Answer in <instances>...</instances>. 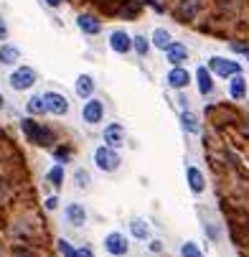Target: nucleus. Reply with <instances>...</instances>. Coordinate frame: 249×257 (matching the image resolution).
<instances>
[{
    "mask_svg": "<svg viewBox=\"0 0 249 257\" xmlns=\"http://www.w3.org/2000/svg\"><path fill=\"white\" fill-rule=\"evenodd\" d=\"M36 84V71L31 69V66H21V69H16L13 74H11V87L13 89H31Z\"/></svg>",
    "mask_w": 249,
    "mask_h": 257,
    "instance_id": "5",
    "label": "nucleus"
},
{
    "mask_svg": "<svg viewBox=\"0 0 249 257\" xmlns=\"http://www.w3.org/2000/svg\"><path fill=\"white\" fill-rule=\"evenodd\" d=\"M77 186H79V189L89 186V173H87V171H77Z\"/></svg>",
    "mask_w": 249,
    "mask_h": 257,
    "instance_id": "28",
    "label": "nucleus"
},
{
    "mask_svg": "<svg viewBox=\"0 0 249 257\" xmlns=\"http://www.w3.org/2000/svg\"><path fill=\"white\" fill-rule=\"evenodd\" d=\"M196 79H198V92H201V94H208V92L213 89L211 71H208L206 66H198V71H196Z\"/></svg>",
    "mask_w": 249,
    "mask_h": 257,
    "instance_id": "17",
    "label": "nucleus"
},
{
    "mask_svg": "<svg viewBox=\"0 0 249 257\" xmlns=\"http://www.w3.org/2000/svg\"><path fill=\"white\" fill-rule=\"evenodd\" d=\"M18 59H21V51L16 46H11V44L0 46V64H3V66H13Z\"/></svg>",
    "mask_w": 249,
    "mask_h": 257,
    "instance_id": "16",
    "label": "nucleus"
},
{
    "mask_svg": "<svg viewBox=\"0 0 249 257\" xmlns=\"http://www.w3.org/2000/svg\"><path fill=\"white\" fill-rule=\"evenodd\" d=\"M8 39V26H6V21L0 18V41H6Z\"/></svg>",
    "mask_w": 249,
    "mask_h": 257,
    "instance_id": "30",
    "label": "nucleus"
},
{
    "mask_svg": "<svg viewBox=\"0 0 249 257\" xmlns=\"http://www.w3.org/2000/svg\"><path fill=\"white\" fill-rule=\"evenodd\" d=\"M77 257H94V252L89 247H82V249H77Z\"/></svg>",
    "mask_w": 249,
    "mask_h": 257,
    "instance_id": "31",
    "label": "nucleus"
},
{
    "mask_svg": "<svg viewBox=\"0 0 249 257\" xmlns=\"http://www.w3.org/2000/svg\"><path fill=\"white\" fill-rule=\"evenodd\" d=\"M104 249L110 252V254H115V257H122V254H127V239H125V234H120V232H112V234H107L104 237Z\"/></svg>",
    "mask_w": 249,
    "mask_h": 257,
    "instance_id": "6",
    "label": "nucleus"
},
{
    "mask_svg": "<svg viewBox=\"0 0 249 257\" xmlns=\"http://www.w3.org/2000/svg\"><path fill=\"white\" fill-rule=\"evenodd\" d=\"M59 252H61L64 257H77V249L71 247L66 239H59Z\"/></svg>",
    "mask_w": 249,
    "mask_h": 257,
    "instance_id": "27",
    "label": "nucleus"
},
{
    "mask_svg": "<svg viewBox=\"0 0 249 257\" xmlns=\"http://www.w3.org/2000/svg\"><path fill=\"white\" fill-rule=\"evenodd\" d=\"M77 26H79V31L87 33V36H97V33L102 31L99 21H94L92 16H79V18H77Z\"/></svg>",
    "mask_w": 249,
    "mask_h": 257,
    "instance_id": "15",
    "label": "nucleus"
},
{
    "mask_svg": "<svg viewBox=\"0 0 249 257\" xmlns=\"http://www.w3.org/2000/svg\"><path fill=\"white\" fill-rule=\"evenodd\" d=\"M102 117H104V104H102V99L89 97V99L84 102V107H82V120H84L87 125H97V122H102Z\"/></svg>",
    "mask_w": 249,
    "mask_h": 257,
    "instance_id": "3",
    "label": "nucleus"
},
{
    "mask_svg": "<svg viewBox=\"0 0 249 257\" xmlns=\"http://www.w3.org/2000/svg\"><path fill=\"white\" fill-rule=\"evenodd\" d=\"M54 156H56V161H64V163H66L71 153H69V151H64V148H56V151H54Z\"/></svg>",
    "mask_w": 249,
    "mask_h": 257,
    "instance_id": "29",
    "label": "nucleus"
},
{
    "mask_svg": "<svg viewBox=\"0 0 249 257\" xmlns=\"http://www.w3.org/2000/svg\"><path fill=\"white\" fill-rule=\"evenodd\" d=\"M196 11H198V3H196V0H183L181 13H183L186 18H193V16H196Z\"/></svg>",
    "mask_w": 249,
    "mask_h": 257,
    "instance_id": "26",
    "label": "nucleus"
},
{
    "mask_svg": "<svg viewBox=\"0 0 249 257\" xmlns=\"http://www.w3.org/2000/svg\"><path fill=\"white\" fill-rule=\"evenodd\" d=\"M150 249H153V252H160V249H163V244H160L158 239H153V242H150Z\"/></svg>",
    "mask_w": 249,
    "mask_h": 257,
    "instance_id": "33",
    "label": "nucleus"
},
{
    "mask_svg": "<svg viewBox=\"0 0 249 257\" xmlns=\"http://www.w3.org/2000/svg\"><path fill=\"white\" fill-rule=\"evenodd\" d=\"M46 102H49V112H54V115H59V117L69 112V102H66V97L59 94V92H46Z\"/></svg>",
    "mask_w": 249,
    "mask_h": 257,
    "instance_id": "10",
    "label": "nucleus"
},
{
    "mask_svg": "<svg viewBox=\"0 0 249 257\" xmlns=\"http://www.w3.org/2000/svg\"><path fill=\"white\" fill-rule=\"evenodd\" d=\"M229 94H231L234 99H241V97L246 94V79H244L241 74H234V77H231V82H229Z\"/></svg>",
    "mask_w": 249,
    "mask_h": 257,
    "instance_id": "19",
    "label": "nucleus"
},
{
    "mask_svg": "<svg viewBox=\"0 0 249 257\" xmlns=\"http://www.w3.org/2000/svg\"><path fill=\"white\" fill-rule=\"evenodd\" d=\"M46 6H51V8H59V6H61V0H46Z\"/></svg>",
    "mask_w": 249,
    "mask_h": 257,
    "instance_id": "34",
    "label": "nucleus"
},
{
    "mask_svg": "<svg viewBox=\"0 0 249 257\" xmlns=\"http://www.w3.org/2000/svg\"><path fill=\"white\" fill-rule=\"evenodd\" d=\"M64 214H66V219H69V224H74V227H82V224L87 222V211H84L82 204H66Z\"/></svg>",
    "mask_w": 249,
    "mask_h": 257,
    "instance_id": "11",
    "label": "nucleus"
},
{
    "mask_svg": "<svg viewBox=\"0 0 249 257\" xmlns=\"http://www.w3.org/2000/svg\"><path fill=\"white\" fill-rule=\"evenodd\" d=\"M94 163H97V168L99 171H104V173H112V171H117L120 168V153H117V148H112V145H99V148L94 151Z\"/></svg>",
    "mask_w": 249,
    "mask_h": 257,
    "instance_id": "2",
    "label": "nucleus"
},
{
    "mask_svg": "<svg viewBox=\"0 0 249 257\" xmlns=\"http://www.w3.org/2000/svg\"><path fill=\"white\" fill-rule=\"evenodd\" d=\"M153 44H155L158 49L165 51V49L173 44V41H170V33H168L165 28H155V33H153Z\"/></svg>",
    "mask_w": 249,
    "mask_h": 257,
    "instance_id": "20",
    "label": "nucleus"
},
{
    "mask_svg": "<svg viewBox=\"0 0 249 257\" xmlns=\"http://www.w3.org/2000/svg\"><path fill=\"white\" fill-rule=\"evenodd\" d=\"M181 122H183V127H186L188 133H198V130H201V127H198V117H196L193 112H188V109L181 115Z\"/></svg>",
    "mask_w": 249,
    "mask_h": 257,
    "instance_id": "22",
    "label": "nucleus"
},
{
    "mask_svg": "<svg viewBox=\"0 0 249 257\" xmlns=\"http://www.w3.org/2000/svg\"><path fill=\"white\" fill-rule=\"evenodd\" d=\"M56 204H59V201H56V196H49V199H46V209H49V211H54V209H56Z\"/></svg>",
    "mask_w": 249,
    "mask_h": 257,
    "instance_id": "32",
    "label": "nucleus"
},
{
    "mask_svg": "<svg viewBox=\"0 0 249 257\" xmlns=\"http://www.w3.org/2000/svg\"><path fill=\"white\" fill-rule=\"evenodd\" d=\"M186 178H188V186H191V191H193V194H201V191L206 189V181H203V173H201L198 168L188 166V168H186Z\"/></svg>",
    "mask_w": 249,
    "mask_h": 257,
    "instance_id": "13",
    "label": "nucleus"
},
{
    "mask_svg": "<svg viewBox=\"0 0 249 257\" xmlns=\"http://www.w3.org/2000/svg\"><path fill=\"white\" fill-rule=\"evenodd\" d=\"M3 104H6V99H3V94H0V109H3Z\"/></svg>",
    "mask_w": 249,
    "mask_h": 257,
    "instance_id": "35",
    "label": "nucleus"
},
{
    "mask_svg": "<svg viewBox=\"0 0 249 257\" xmlns=\"http://www.w3.org/2000/svg\"><path fill=\"white\" fill-rule=\"evenodd\" d=\"M181 257H203V252H201L193 242H186V244L181 247Z\"/></svg>",
    "mask_w": 249,
    "mask_h": 257,
    "instance_id": "25",
    "label": "nucleus"
},
{
    "mask_svg": "<svg viewBox=\"0 0 249 257\" xmlns=\"http://www.w3.org/2000/svg\"><path fill=\"white\" fill-rule=\"evenodd\" d=\"M110 46H112L115 54H127L130 49H135V46H132V39H130L125 31H115V33L110 36Z\"/></svg>",
    "mask_w": 249,
    "mask_h": 257,
    "instance_id": "9",
    "label": "nucleus"
},
{
    "mask_svg": "<svg viewBox=\"0 0 249 257\" xmlns=\"http://www.w3.org/2000/svg\"><path fill=\"white\" fill-rule=\"evenodd\" d=\"M21 130H23V135H26L31 143H36V145H51V143H54V133H51L49 127H44L41 122L31 120V117L21 120Z\"/></svg>",
    "mask_w": 249,
    "mask_h": 257,
    "instance_id": "1",
    "label": "nucleus"
},
{
    "mask_svg": "<svg viewBox=\"0 0 249 257\" xmlns=\"http://www.w3.org/2000/svg\"><path fill=\"white\" fill-rule=\"evenodd\" d=\"M46 178H49L51 186H61V183H64V166H54V168L46 173Z\"/></svg>",
    "mask_w": 249,
    "mask_h": 257,
    "instance_id": "23",
    "label": "nucleus"
},
{
    "mask_svg": "<svg viewBox=\"0 0 249 257\" xmlns=\"http://www.w3.org/2000/svg\"><path fill=\"white\" fill-rule=\"evenodd\" d=\"M208 69L219 77H234V74H241V66L236 61H229V59H221V56H213L208 59Z\"/></svg>",
    "mask_w": 249,
    "mask_h": 257,
    "instance_id": "4",
    "label": "nucleus"
},
{
    "mask_svg": "<svg viewBox=\"0 0 249 257\" xmlns=\"http://www.w3.org/2000/svg\"><path fill=\"white\" fill-rule=\"evenodd\" d=\"M132 46H135V51H137L140 56H145V54L150 51V41L145 39V36H135V39H132Z\"/></svg>",
    "mask_w": 249,
    "mask_h": 257,
    "instance_id": "24",
    "label": "nucleus"
},
{
    "mask_svg": "<svg viewBox=\"0 0 249 257\" xmlns=\"http://www.w3.org/2000/svg\"><path fill=\"white\" fill-rule=\"evenodd\" d=\"M130 232H132L137 239H145V237L150 234V227L142 222V219H132V222H130Z\"/></svg>",
    "mask_w": 249,
    "mask_h": 257,
    "instance_id": "21",
    "label": "nucleus"
},
{
    "mask_svg": "<svg viewBox=\"0 0 249 257\" xmlns=\"http://www.w3.org/2000/svg\"><path fill=\"white\" fill-rule=\"evenodd\" d=\"M74 89H77V94H79L82 99H89V97H92V92H94V82H92V77L82 74V77L77 79Z\"/></svg>",
    "mask_w": 249,
    "mask_h": 257,
    "instance_id": "18",
    "label": "nucleus"
},
{
    "mask_svg": "<svg viewBox=\"0 0 249 257\" xmlns=\"http://www.w3.org/2000/svg\"><path fill=\"white\" fill-rule=\"evenodd\" d=\"M104 143L112 145V148H122L125 145V127L120 122H112L104 127Z\"/></svg>",
    "mask_w": 249,
    "mask_h": 257,
    "instance_id": "8",
    "label": "nucleus"
},
{
    "mask_svg": "<svg viewBox=\"0 0 249 257\" xmlns=\"http://www.w3.org/2000/svg\"><path fill=\"white\" fill-rule=\"evenodd\" d=\"M28 112L31 115H44V112H49V102H46V94H33L31 99H28Z\"/></svg>",
    "mask_w": 249,
    "mask_h": 257,
    "instance_id": "14",
    "label": "nucleus"
},
{
    "mask_svg": "<svg viewBox=\"0 0 249 257\" xmlns=\"http://www.w3.org/2000/svg\"><path fill=\"white\" fill-rule=\"evenodd\" d=\"M165 82H168V87H173V89H183V87L191 84V74H188L186 69H181V66H173V69L168 71Z\"/></svg>",
    "mask_w": 249,
    "mask_h": 257,
    "instance_id": "7",
    "label": "nucleus"
},
{
    "mask_svg": "<svg viewBox=\"0 0 249 257\" xmlns=\"http://www.w3.org/2000/svg\"><path fill=\"white\" fill-rule=\"evenodd\" d=\"M165 56H168V61H170L173 66H181V64L188 59V49H186L183 44H170V46L165 49Z\"/></svg>",
    "mask_w": 249,
    "mask_h": 257,
    "instance_id": "12",
    "label": "nucleus"
}]
</instances>
